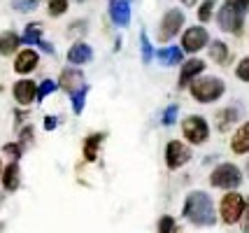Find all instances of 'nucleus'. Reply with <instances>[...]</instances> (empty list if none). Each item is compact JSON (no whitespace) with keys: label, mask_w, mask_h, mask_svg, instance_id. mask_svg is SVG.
I'll list each match as a JSON object with an SVG mask.
<instances>
[{"label":"nucleus","mask_w":249,"mask_h":233,"mask_svg":"<svg viewBox=\"0 0 249 233\" xmlns=\"http://www.w3.org/2000/svg\"><path fill=\"white\" fill-rule=\"evenodd\" d=\"M54 89H56V82H52V79H44L42 84L37 87V96H35V98H37V100H42L44 96H47V93H52Z\"/></svg>","instance_id":"28"},{"label":"nucleus","mask_w":249,"mask_h":233,"mask_svg":"<svg viewBox=\"0 0 249 233\" xmlns=\"http://www.w3.org/2000/svg\"><path fill=\"white\" fill-rule=\"evenodd\" d=\"M235 72H238V77L242 79V82H249V56L240 61V66H238V70H235Z\"/></svg>","instance_id":"29"},{"label":"nucleus","mask_w":249,"mask_h":233,"mask_svg":"<svg viewBox=\"0 0 249 233\" xmlns=\"http://www.w3.org/2000/svg\"><path fill=\"white\" fill-rule=\"evenodd\" d=\"M212 10H214V0H205V2L200 5V10H198V19H200V21H210Z\"/></svg>","instance_id":"27"},{"label":"nucleus","mask_w":249,"mask_h":233,"mask_svg":"<svg viewBox=\"0 0 249 233\" xmlns=\"http://www.w3.org/2000/svg\"><path fill=\"white\" fill-rule=\"evenodd\" d=\"M37 61H40L37 52H33V49H23V52H19L17 61H14V70H17V72H21V75H26V72H31L33 68L37 66Z\"/></svg>","instance_id":"14"},{"label":"nucleus","mask_w":249,"mask_h":233,"mask_svg":"<svg viewBox=\"0 0 249 233\" xmlns=\"http://www.w3.org/2000/svg\"><path fill=\"white\" fill-rule=\"evenodd\" d=\"M184 217L198 226H212L217 217H214V205H212L210 196L203 191L189 194L184 200Z\"/></svg>","instance_id":"1"},{"label":"nucleus","mask_w":249,"mask_h":233,"mask_svg":"<svg viewBox=\"0 0 249 233\" xmlns=\"http://www.w3.org/2000/svg\"><path fill=\"white\" fill-rule=\"evenodd\" d=\"M140 49H142V61L149 63L152 56H154V49H152V45H149V40H147V35L144 33H142V37H140Z\"/></svg>","instance_id":"26"},{"label":"nucleus","mask_w":249,"mask_h":233,"mask_svg":"<svg viewBox=\"0 0 249 233\" xmlns=\"http://www.w3.org/2000/svg\"><path fill=\"white\" fill-rule=\"evenodd\" d=\"M103 138H105V133H96V135H91V138H87V143H84V159L87 161H96L98 147L103 143Z\"/></svg>","instance_id":"20"},{"label":"nucleus","mask_w":249,"mask_h":233,"mask_svg":"<svg viewBox=\"0 0 249 233\" xmlns=\"http://www.w3.org/2000/svg\"><path fill=\"white\" fill-rule=\"evenodd\" d=\"M217 21H219V26H221L224 31L238 35L240 31H242V26H245V12H240L238 7H233V5H228L226 2V5L219 10Z\"/></svg>","instance_id":"4"},{"label":"nucleus","mask_w":249,"mask_h":233,"mask_svg":"<svg viewBox=\"0 0 249 233\" xmlns=\"http://www.w3.org/2000/svg\"><path fill=\"white\" fill-rule=\"evenodd\" d=\"M40 35H42V26L28 23V26H26V33H23V37H21V42H37Z\"/></svg>","instance_id":"24"},{"label":"nucleus","mask_w":249,"mask_h":233,"mask_svg":"<svg viewBox=\"0 0 249 233\" xmlns=\"http://www.w3.org/2000/svg\"><path fill=\"white\" fill-rule=\"evenodd\" d=\"M240 219H242V231L249 233V203L245 205V212H242V217H240Z\"/></svg>","instance_id":"33"},{"label":"nucleus","mask_w":249,"mask_h":233,"mask_svg":"<svg viewBox=\"0 0 249 233\" xmlns=\"http://www.w3.org/2000/svg\"><path fill=\"white\" fill-rule=\"evenodd\" d=\"M37 96V87H35V82L31 79H21V82H17L14 84V98L17 103H21V105H31L33 100Z\"/></svg>","instance_id":"11"},{"label":"nucleus","mask_w":249,"mask_h":233,"mask_svg":"<svg viewBox=\"0 0 249 233\" xmlns=\"http://www.w3.org/2000/svg\"><path fill=\"white\" fill-rule=\"evenodd\" d=\"M19 42H21V37L17 33H2L0 35V54L2 56L14 54L19 49Z\"/></svg>","instance_id":"18"},{"label":"nucleus","mask_w":249,"mask_h":233,"mask_svg":"<svg viewBox=\"0 0 249 233\" xmlns=\"http://www.w3.org/2000/svg\"><path fill=\"white\" fill-rule=\"evenodd\" d=\"M210 58L214 61V63H226L228 61V47L224 45V42H212L210 45Z\"/></svg>","instance_id":"21"},{"label":"nucleus","mask_w":249,"mask_h":233,"mask_svg":"<svg viewBox=\"0 0 249 233\" xmlns=\"http://www.w3.org/2000/svg\"><path fill=\"white\" fill-rule=\"evenodd\" d=\"M224 82L219 77H198L191 82V96L198 103H214L224 93Z\"/></svg>","instance_id":"2"},{"label":"nucleus","mask_w":249,"mask_h":233,"mask_svg":"<svg viewBox=\"0 0 249 233\" xmlns=\"http://www.w3.org/2000/svg\"><path fill=\"white\" fill-rule=\"evenodd\" d=\"M182 23H184V14H182V12L168 10L165 17H163V21H161V28H159V37H161L163 42H168L170 37L177 35V31L182 28Z\"/></svg>","instance_id":"8"},{"label":"nucleus","mask_w":249,"mask_h":233,"mask_svg":"<svg viewBox=\"0 0 249 233\" xmlns=\"http://www.w3.org/2000/svg\"><path fill=\"white\" fill-rule=\"evenodd\" d=\"M189 159H191V152H189V147L184 143H179V140L168 143V147H165V163H168L170 170L184 166Z\"/></svg>","instance_id":"9"},{"label":"nucleus","mask_w":249,"mask_h":233,"mask_svg":"<svg viewBox=\"0 0 249 233\" xmlns=\"http://www.w3.org/2000/svg\"><path fill=\"white\" fill-rule=\"evenodd\" d=\"M87 93H89L87 87H82V89H77L75 93H72V110H75V114H79V112L84 110V103H87Z\"/></svg>","instance_id":"23"},{"label":"nucleus","mask_w":249,"mask_h":233,"mask_svg":"<svg viewBox=\"0 0 249 233\" xmlns=\"http://www.w3.org/2000/svg\"><path fill=\"white\" fill-rule=\"evenodd\" d=\"M68 0H49V14L52 17H61V14H65L68 12Z\"/></svg>","instance_id":"25"},{"label":"nucleus","mask_w":249,"mask_h":233,"mask_svg":"<svg viewBox=\"0 0 249 233\" xmlns=\"http://www.w3.org/2000/svg\"><path fill=\"white\" fill-rule=\"evenodd\" d=\"M159 61H161V66H177V63H182V49H177V47H165V49H161L159 52Z\"/></svg>","instance_id":"17"},{"label":"nucleus","mask_w":249,"mask_h":233,"mask_svg":"<svg viewBox=\"0 0 249 233\" xmlns=\"http://www.w3.org/2000/svg\"><path fill=\"white\" fill-rule=\"evenodd\" d=\"M5 152L12 154V156H17V154H21V147H19V144H7V147H5Z\"/></svg>","instance_id":"35"},{"label":"nucleus","mask_w":249,"mask_h":233,"mask_svg":"<svg viewBox=\"0 0 249 233\" xmlns=\"http://www.w3.org/2000/svg\"><path fill=\"white\" fill-rule=\"evenodd\" d=\"M210 182H212V187H219V189H235L242 182V173L233 163H221L219 168L212 170Z\"/></svg>","instance_id":"3"},{"label":"nucleus","mask_w":249,"mask_h":233,"mask_svg":"<svg viewBox=\"0 0 249 233\" xmlns=\"http://www.w3.org/2000/svg\"><path fill=\"white\" fill-rule=\"evenodd\" d=\"M182 131H184L186 140L194 144H200L207 140V135H210V128H207V122L203 117H186L184 122H182Z\"/></svg>","instance_id":"6"},{"label":"nucleus","mask_w":249,"mask_h":233,"mask_svg":"<svg viewBox=\"0 0 249 233\" xmlns=\"http://www.w3.org/2000/svg\"><path fill=\"white\" fill-rule=\"evenodd\" d=\"M175 119H177V105H170L168 110L163 112V119H161V122L165 124V126H170V124H175Z\"/></svg>","instance_id":"30"},{"label":"nucleus","mask_w":249,"mask_h":233,"mask_svg":"<svg viewBox=\"0 0 249 233\" xmlns=\"http://www.w3.org/2000/svg\"><path fill=\"white\" fill-rule=\"evenodd\" d=\"M109 17L117 26H126L130 21V5L126 0H112L109 2Z\"/></svg>","instance_id":"12"},{"label":"nucleus","mask_w":249,"mask_h":233,"mask_svg":"<svg viewBox=\"0 0 249 233\" xmlns=\"http://www.w3.org/2000/svg\"><path fill=\"white\" fill-rule=\"evenodd\" d=\"M0 170H2V163H0Z\"/></svg>","instance_id":"38"},{"label":"nucleus","mask_w":249,"mask_h":233,"mask_svg":"<svg viewBox=\"0 0 249 233\" xmlns=\"http://www.w3.org/2000/svg\"><path fill=\"white\" fill-rule=\"evenodd\" d=\"M56 124H58V122H56L54 117H47V119H44V128H54Z\"/></svg>","instance_id":"36"},{"label":"nucleus","mask_w":249,"mask_h":233,"mask_svg":"<svg viewBox=\"0 0 249 233\" xmlns=\"http://www.w3.org/2000/svg\"><path fill=\"white\" fill-rule=\"evenodd\" d=\"M228 5H233V7H238L240 12H245L249 7V0H226Z\"/></svg>","instance_id":"34"},{"label":"nucleus","mask_w":249,"mask_h":233,"mask_svg":"<svg viewBox=\"0 0 249 233\" xmlns=\"http://www.w3.org/2000/svg\"><path fill=\"white\" fill-rule=\"evenodd\" d=\"M205 70V63L200 58H186V63L182 66V72H179V87H186L196 75H200Z\"/></svg>","instance_id":"13"},{"label":"nucleus","mask_w":249,"mask_h":233,"mask_svg":"<svg viewBox=\"0 0 249 233\" xmlns=\"http://www.w3.org/2000/svg\"><path fill=\"white\" fill-rule=\"evenodd\" d=\"M173 229H175L173 217H163L161 222H159V233H173Z\"/></svg>","instance_id":"31"},{"label":"nucleus","mask_w":249,"mask_h":233,"mask_svg":"<svg viewBox=\"0 0 249 233\" xmlns=\"http://www.w3.org/2000/svg\"><path fill=\"white\" fill-rule=\"evenodd\" d=\"M182 2H184L186 7H191V5H196V0H182Z\"/></svg>","instance_id":"37"},{"label":"nucleus","mask_w":249,"mask_h":233,"mask_svg":"<svg viewBox=\"0 0 249 233\" xmlns=\"http://www.w3.org/2000/svg\"><path fill=\"white\" fill-rule=\"evenodd\" d=\"M61 89H65L68 93H75L77 89H82L84 87V75L77 70V68H65L63 72H61Z\"/></svg>","instance_id":"10"},{"label":"nucleus","mask_w":249,"mask_h":233,"mask_svg":"<svg viewBox=\"0 0 249 233\" xmlns=\"http://www.w3.org/2000/svg\"><path fill=\"white\" fill-rule=\"evenodd\" d=\"M207 40H210V35L203 26H194V28H186L184 33H182V49L189 52V54H194L198 49H203L207 45Z\"/></svg>","instance_id":"7"},{"label":"nucleus","mask_w":249,"mask_h":233,"mask_svg":"<svg viewBox=\"0 0 249 233\" xmlns=\"http://www.w3.org/2000/svg\"><path fill=\"white\" fill-rule=\"evenodd\" d=\"M14 7H17V10H21V12H31V10L37 7V0H21V2L17 0V2H14Z\"/></svg>","instance_id":"32"},{"label":"nucleus","mask_w":249,"mask_h":233,"mask_svg":"<svg viewBox=\"0 0 249 233\" xmlns=\"http://www.w3.org/2000/svg\"><path fill=\"white\" fill-rule=\"evenodd\" d=\"M2 184L7 191H14L19 187V166L17 163H10V166L2 170Z\"/></svg>","instance_id":"19"},{"label":"nucleus","mask_w":249,"mask_h":233,"mask_svg":"<svg viewBox=\"0 0 249 233\" xmlns=\"http://www.w3.org/2000/svg\"><path fill=\"white\" fill-rule=\"evenodd\" d=\"M91 58H93V52H91V47L87 42H75V45L70 47V52H68V61L75 63V66L89 63Z\"/></svg>","instance_id":"15"},{"label":"nucleus","mask_w":249,"mask_h":233,"mask_svg":"<svg viewBox=\"0 0 249 233\" xmlns=\"http://www.w3.org/2000/svg\"><path fill=\"white\" fill-rule=\"evenodd\" d=\"M231 147H233L235 154H247L249 152V124H242L238 128V133L231 140Z\"/></svg>","instance_id":"16"},{"label":"nucleus","mask_w":249,"mask_h":233,"mask_svg":"<svg viewBox=\"0 0 249 233\" xmlns=\"http://www.w3.org/2000/svg\"><path fill=\"white\" fill-rule=\"evenodd\" d=\"M235 119H238V112L233 110V108H228V110H221V112L217 114V124H219V128H221V131H224V128H228V126L235 122Z\"/></svg>","instance_id":"22"},{"label":"nucleus","mask_w":249,"mask_h":233,"mask_svg":"<svg viewBox=\"0 0 249 233\" xmlns=\"http://www.w3.org/2000/svg\"><path fill=\"white\" fill-rule=\"evenodd\" d=\"M245 198L240 196V194H226L224 198H221V219L226 224H235L242 217V212H245Z\"/></svg>","instance_id":"5"}]
</instances>
